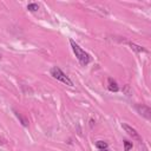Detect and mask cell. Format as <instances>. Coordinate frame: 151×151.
Returning a JSON list of instances; mask_svg holds the SVG:
<instances>
[{
	"instance_id": "1",
	"label": "cell",
	"mask_w": 151,
	"mask_h": 151,
	"mask_svg": "<svg viewBox=\"0 0 151 151\" xmlns=\"http://www.w3.org/2000/svg\"><path fill=\"white\" fill-rule=\"evenodd\" d=\"M70 44H71L72 50H73V52H74L77 59L79 60V63H80L83 66H86V65L90 63V55H88V53H86L83 48H80V46H79L78 44H76L74 40L71 39V40H70Z\"/></svg>"
},
{
	"instance_id": "2",
	"label": "cell",
	"mask_w": 151,
	"mask_h": 151,
	"mask_svg": "<svg viewBox=\"0 0 151 151\" xmlns=\"http://www.w3.org/2000/svg\"><path fill=\"white\" fill-rule=\"evenodd\" d=\"M51 76H52L53 78H55L57 80H59V81H61V83H64V84H66V85H68V86H73L72 80H71L59 67H57V66H54V67L51 68Z\"/></svg>"
},
{
	"instance_id": "3",
	"label": "cell",
	"mask_w": 151,
	"mask_h": 151,
	"mask_svg": "<svg viewBox=\"0 0 151 151\" xmlns=\"http://www.w3.org/2000/svg\"><path fill=\"white\" fill-rule=\"evenodd\" d=\"M122 127L125 130V132H127V134L129 136H131L133 139H137V140H139V142H142V138H140V136L138 134V132L134 130V129H132L131 126H129L127 124H122Z\"/></svg>"
},
{
	"instance_id": "4",
	"label": "cell",
	"mask_w": 151,
	"mask_h": 151,
	"mask_svg": "<svg viewBox=\"0 0 151 151\" xmlns=\"http://www.w3.org/2000/svg\"><path fill=\"white\" fill-rule=\"evenodd\" d=\"M136 109H137V111H138L143 117H145V118H147V119L150 118V116H151V110H150L149 106H145V105H137Z\"/></svg>"
},
{
	"instance_id": "5",
	"label": "cell",
	"mask_w": 151,
	"mask_h": 151,
	"mask_svg": "<svg viewBox=\"0 0 151 151\" xmlns=\"http://www.w3.org/2000/svg\"><path fill=\"white\" fill-rule=\"evenodd\" d=\"M107 88H109L111 92H118V91H119V87H118L116 80H113L112 78H109V79H107Z\"/></svg>"
},
{
	"instance_id": "6",
	"label": "cell",
	"mask_w": 151,
	"mask_h": 151,
	"mask_svg": "<svg viewBox=\"0 0 151 151\" xmlns=\"http://www.w3.org/2000/svg\"><path fill=\"white\" fill-rule=\"evenodd\" d=\"M14 113H15V116L18 117V119L20 120V123H21V124H22L24 126H28V124H29V123H28V119H27L26 117H24V116H22L21 113L17 112V111H14Z\"/></svg>"
},
{
	"instance_id": "7",
	"label": "cell",
	"mask_w": 151,
	"mask_h": 151,
	"mask_svg": "<svg viewBox=\"0 0 151 151\" xmlns=\"http://www.w3.org/2000/svg\"><path fill=\"white\" fill-rule=\"evenodd\" d=\"M96 147L99 149V150L107 149V143L104 142V140H98V142H96Z\"/></svg>"
},
{
	"instance_id": "8",
	"label": "cell",
	"mask_w": 151,
	"mask_h": 151,
	"mask_svg": "<svg viewBox=\"0 0 151 151\" xmlns=\"http://www.w3.org/2000/svg\"><path fill=\"white\" fill-rule=\"evenodd\" d=\"M27 9L31 11V12H35V11L39 9V6H38V4H28L27 5Z\"/></svg>"
},
{
	"instance_id": "9",
	"label": "cell",
	"mask_w": 151,
	"mask_h": 151,
	"mask_svg": "<svg viewBox=\"0 0 151 151\" xmlns=\"http://www.w3.org/2000/svg\"><path fill=\"white\" fill-rule=\"evenodd\" d=\"M132 149V143L130 140H124V151H130Z\"/></svg>"
},
{
	"instance_id": "10",
	"label": "cell",
	"mask_w": 151,
	"mask_h": 151,
	"mask_svg": "<svg viewBox=\"0 0 151 151\" xmlns=\"http://www.w3.org/2000/svg\"><path fill=\"white\" fill-rule=\"evenodd\" d=\"M130 46H131L132 50H134V51H137V52H146L145 48H143V47H140V46H137V45H134V44H130Z\"/></svg>"
},
{
	"instance_id": "11",
	"label": "cell",
	"mask_w": 151,
	"mask_h": 151,
	"mask_svg": "<svg viewBox=\"0 0 151 151\" xmlns=\"http://www.w3.org/2000/svg\"><path fill=\"white\" fill-rule=\"evenodd\" d=\"M99 151H109V150H106V149H104V150H99Z\"/></svg>"
},
{
	"instance_id": "12",
	"label": "cell",
	"mask_w": 151,
	"mask_h": 151,
	"mask_svg": "<svg viewBox=\"0 0 151 151\" xmlns=\"http://www.w3.org/2000/svg\"><path fill=\"white\" fill-rule=\"evenodd\" d=\"M0 59H1V54H0Z\"/></svg>"
}]
</instances>
